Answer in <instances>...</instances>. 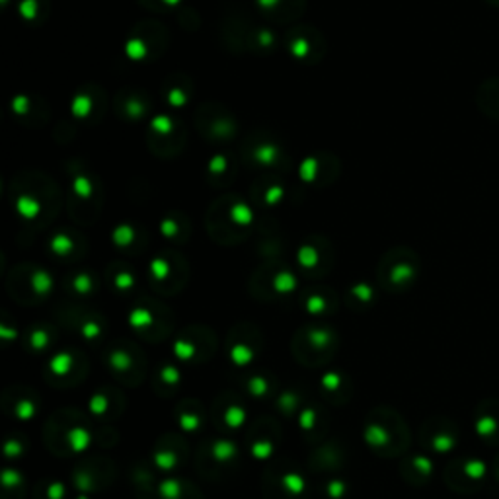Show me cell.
<instances>
[{"mask_svg":"<svg viewBox=\"0 0 499 499\" xmlns=\"http://www.w3.org/2000/svg\"><path fill=\"white\" fill-rule=\"evenodd\" d=\"M447 486L459 494H476L490 482V464L476 457H460L452 460L447 472Z\"/></svg>","mask_w":499,"mask_h":499,"instance_id":"1","label":"cell"},{"mask_svg":"<svg viewBox=\"0 0 499 499\" xmlns=\"http://www.w3.org/2000/svg\"><path fill=\"white\" fill-rule=\"evenodd\" d=\"M474 432L486 445L499 447V400L486 398L476 405Z\"/></svg>","mask_w":499,"mask_h":499,"instance_id":"2","label":"cell"},{"mask_svg":"<svg viewBox=\"0 0 499 499\" xmlns=\"http://www.w3.org/2000/svg\"><path fill=\"white\" fill-rule=\"evenodd\" d=\"M429 435H432V437H427V443L432 445L437 452H449L459 445L460 429L457 427L455 422L441 420L439 432H432Z\"/></svg>","mask_w":499,"mask_h":499,"instance_id":"3","label":"cell"},{"mask_svg":"<svg viewBox=\"0 0 499 499\" xmlns=\"http://www.w3.org/2000/svg\"><path fill=\"white\" fill-rule=\"evenodd\" d=\"M478 106L487 118L499 120V78L487 80L478 90Z\"/></svg>","mask_w":499,"mask_h":499,"instance_id":"4","label":"cell"},{"mask_svg":"<svg viewBox=\"0 0 499 499\" xmlns=\"http://www.w3.org/2000/svg\"><path fill=\"white\" fill-rule=\"evenodd\" d=\"M490 482H495L499 486V452H495L490 462Z\"/></svg>","mask_w":499,"mask_h":499,"instance_id":"5","label":"cell"},{"mask_svg":"<svg viewBox=\"0 0 499 499\" xmlns=\"http://www.w3.org/2000/svg\"><path fill=\"white\" fill-rule=\"evenodd\" d=\"M487 4H492V6H495V8H499V0H486Z\"/></svg>","mask_w":499,"mask_h":499,"instance_id":"6","label":"cell"}]
</instances>
